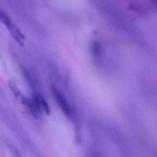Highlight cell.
Here are the masks:
<instances>
[{
  "label": "cell",
  "mask_w": 157,
  "mask_h": 157,
  "mask_svg": "<svg viewBox=\"0 0 157 157\" xmlns=\"http://www.w3.org/2000/svg\"><path fill=\"white\" fill-rule=\"evenodd\" d=\"M21 101L34 117L38 118L39 117L41 108L34 97L30 99L23 96L21 98Z\"/></svg>",
  "instance_id": "obj_1"
},
{
  "label": "cell",
  "mask_w": 157,
  "mask_h": 157,
  "mask_svg": "<svg viewBox=\"0 0 157 157\" xmlns=\"http://www.w3.org/2000/svg\"><path fill=\"white\" fill-rule=\"evenodd\" d=\"M35 99L38 102L40 107L43 108L48 115L50 114V109L47 100L41 95L38 94H35L33 96Z\"/></svg>",
  "instance_id": "obj_4"
},
{
  "label": "cell",
  "mask_w": 157,
  "mask_h": 157,
  "mask_svg": "<svg viewBox=\"0 0 157 157\" xmlns=\"http://www.w3.org/2000/svg\"><path fill=\"white\" fill-rule=\"evenodd\" d=\"M52 92L54 96V98L56 100L58 104L61 108L65 115L67 117H71V111L69 104L67 103V100L63 96V95L57 88L54 87H52Z\"/></svg>",
  "instance_id": "obj_2"
},
{
  "label": "cell",
  "mask_w": 157,
  "mask_h": 157,
  "mask_svg": "<svg viewBox=\"0 0 157 157\" xmlns=\"http://www.w3.org/2000/svg\"><path fill=\"white\" fill-rule=\"evenodd\" d=\"M0 21L5 26L8 31L16 26V24L11 19L8 14L0 8Z\"/></svg>",
  "instance_id": "obj_3"
},
{
  "label": "cell",
  "mask_w": 157,
  "mask_h": 157,
  "mask_svg": "<svg viewBox=\"0 0 157 157\" xmlns=\"http://www.w3.org/2000/svg\"><path fill=\"white\" fill-rule=\"evenodd\" d=\"M92 50H93V54L96 59L98 60L100 57L101 53V48L100 44L98 42H93L92 45Z\"/></svg>",
  "instance_id": "obj_6"
},
{
  "label": "cell",
  "mask_w": 157,
  "mask_h": 157,
  "mask_svg": "<svg viewBox=\"0 0 157 157\" xmlns=\"http://www.w3.org/2000/svg\"><path fill=\"white\" fill-rule=\"evenodd\" d=\"M8 85L10 90L15 97L17 98H19L21 95V92L17 85L12 80H8Z\"/></svg>",
  "instance_id": "obj_5"
}]
</instances>
